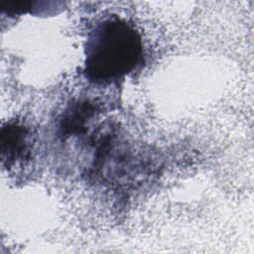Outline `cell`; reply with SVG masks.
Listing matches in <instances>:
<instances>
[{"mask_svg": "<svg viewBox=\"0 0 254 254\" xmlns=\"http://www.w3.org/2000/svg\"><path fill=\"white\" fill-rule=\"evenodd\" d=\"M143 61L139 33L117 17L98 23L85 46V73L95 82H110L136 69Z\"/></svg>", "mask_w": 254, "mask_h": 254, "instance_id": "obj_1", "label": "cell"}, {"mask_svg": "<svg viewBox=\"0 0 254 254\" xmlns=\"http://www.w3.org/2000/svg\"><path fill=\"white\" fill-rule=\"evenodd\" d=\"M29 133L21 125L8 124L2 128L1 149L2 158L8 164L27 158L29 153Z\"/></svg>", "mask_w": 254, "mask_h": 254, "instance_id": "obj_2", "label": "cell"}, {"mask_svg": "<svg viewBox=\"0 0 254 254\" xmlns=\"http://www.w3.org/2000/svg\"><path fill=\"white\" fill-rule=\"evenodd\" d=\"M96 108L88 101H77L72 104L64 116L62 127L65 134L79 133L85 128L88 121L94 114Z\"/></svg>", "mask_w": 254, "mask_h": 254, "instance_id": "obj_3", "label": "cell"}]
</instances>
